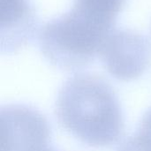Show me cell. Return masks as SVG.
Instances as JSON below:
<instances>
[{"label": "cell", "instance_id": "cell-3", "mask_svg": "<svg viewBox=\"0 0 151 151\" xmlns=\"http://www.w3.org/2000/svg\"><path fill=\"white\" fill-rule=\"evenodd\" d=\"M99 56L113 78L134 81L141 77L150 64V42L146 36L131 29L112 30L104 42Z\"/></svg>", "mask_w": 151, "mask_h": 151}, {"label": "cell", "instance_id": "cell-6", "mask_svg": "<svg viewBox=\"0 0 151 151\" xmlns=\"http://www.w3.org/2000/svg\"><path fill=\"white\" fill-rule=\"evenodd\" d=\"M127 0H74L73 5L104 20L115 24Z\"/></svg>", "mask_w": 151, "mask_h": 151}, {"label": "cell", "instance_id": "cell-7", "mask_svg": "<svg viewBox=\"0 0 151 151\" xmlns=\"http://www.w3.org/2000/svg\"><path fill=\"white\" fill-rule=\"evenodd\" d=\"M135 135L151 151V109L143 116Z\"/></svg>", "mask_w": 151, "mask_h": 151}, {"label": "cell", "instance_id": "cell-2", "mask_svg": "<svg viewBox=\"0 0 151 151\" xmlns=\"http://www.w3.org/2000/svg\"><path fill=\"white\" fill-rule=\"evenodd\" d=\"M112 28L113 26L73 6L41 27L39 49L52 65L65 71L80 70L99 56Z\"/></svg>", "mask_w": 151, "mask_h": 151}, {"label": "cell", "instance_id": "cell-8", "mask_svg": "<svg viewBox=\"0 0 151 151\" xmlns=\"http://www.w3.org/2000/svg\"><path fill=\"white\" fill-rule=\"evenodd\" d=\"M40 151H57L56 150H54L51 146H50L49 148H46V149H44V150H40Z\"/></svg>", "mask_w": 151, "mask_h": 151}, {"label": "cell", "instance_id": "cell-5", "mask_svg": "<svg viewBox=\"0 0 151 151\" xmlns=\"http://www.w3.org/2000/svg\"><path fill=\"white\" fill-rule=\"evenodd\" d=\"M37 20L28 0H0V36L3 53H12L34 36Z\"/></svg>", "mask_w": 151, "mask_h": 151}, {"label": "cell", "instance_id": "cell-4", "mask_svg": "<svg viewBox=\"0 0 151 151\" xmlns=\"http://www.w3.org/2000/svg\"><path fill=\"white\" fill-rule=\"evenodd\" d=\"M2 151H40L50 147V127L37 110L24 104L1 108Z\"/></svg>", "mask_w": 151, "mask_h": 151}, {"label": "cell", "instance_id": "cell-1", "mask_svg": "<svg viewBox=\"0 0 151 151\" xmlns=\"http://www.w3.org/2000/svg\"><path fill=\"white\" fill-rule=\"evenodd\" d=\"M56 115L66 131L91 147H111L124 132V117L114 89L94 74L79 73L64 83Z\"/></svg>", "mask_w": 151, "mask_h": 151}]
</instances>
